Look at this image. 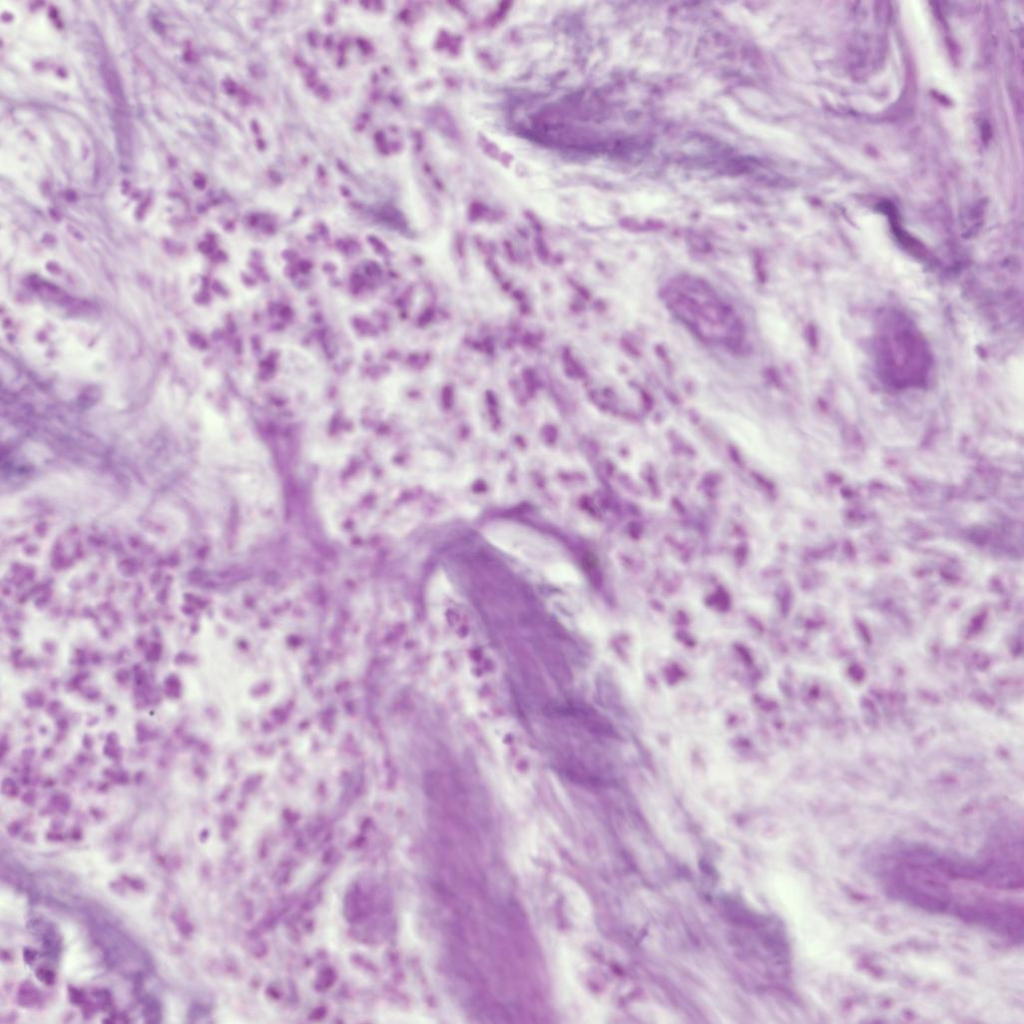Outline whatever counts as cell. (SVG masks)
<instances>
[{
	"label": "cell",
	"instance_id": "6da1fadb",
	"mask_svg": "<svg viewBox=\"0 0 1024 1024\" xmlns=\"http://www.w3.org/2000/svg\"><path fill=\"white\" fill-rule=\"evenodd\" d=\"M484 534L492 545L537 580L567 591L580 587L582 579L574 561L557 542L538 530L504 520L489 523Z\"/></svg>",
	"mask_w": 1024,
	"mask_h": 1024
}]
</instances>
